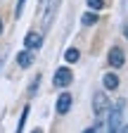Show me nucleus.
<instances>
[{"label": "nucleus", "instance_id": "nucleus-7", "mask_svg": "<svg viewBox=\"0 0 128 133\" xmlns=\"http://www.w3.org/2000/svg\"><path fill=\"white\" fill-rule=\"evenodd\" d=\"M33 62H36V52H33V50H26L24 48L22 52H17V64L22 66V69H29Z\"/></svg>", "mask_w": 128, "mask_h": 133}, {"label": "nucleus", "instance_id": "nucleus-16", "mask_svg": "<svg viewBox=\"0 0 128 133\" xmlns=\"http://www.w3.org/2000/svg\"><path fill=\"white\" fill-rule=\"evenodd\" d=\"M100 128H102V119H97V121H95V126H93V128H86L83 133H100Z\"/></svg>", "mask_w": 128, "mask_h": 133}, {"label": "nucleus", "instance_id": "nucleus-11", "mask_svg": "<svg viewBox=\"0 0 128 133\" xmlns=\"http://www.w3.org/2000/svg\"><path fill=\"white\" fill-rule=\"evenodd\" d=\"M64 59H67L69 64H76L78 59H81V52H78V50H76V48H69V50H67V52H64Z\"/></svg>", "mask_w": 128, "mask_h": 133}, {"label": "nucleus", "instance_id": "nucleus-8", "mask_svg": "<svg viewBox=\"0 0 128 133\" xmlns=\"http://www.w3.org/2000/svg\"><path fill=\"white\" fill-rule=\"evenodd\" d=\"M57 7H59V0H50V5H47V12H45V17H43V31H45V29H50L52 17H55Z\"/></svg>", "mask_w": 128, "mask_h": 133}, {"label": "nucleus", "instance_id": "nucleus-17", "mask_svg": "<svg viewBox=\"0 0 128 133\" xmlns=\"http://www.w3.org/2000/svg\"><path fill=\"white\" fill-rule=\"evenodd\" d=\"M123 38L128 41V24H123Z\"/></svg>", "mask_w": 128, "mask_h": 133}, {"label": "nucleus", "instance_id": "nucleus-14", "mask_svg": "<svg viewBox=\"0 0 128 133\" xmlns=\"http://www.w3.org/2000/svg\"><path fill=\"white\" fill-rule=\"evenodd\" d=\"M38 86H40V74H36V78L31 81V88H29V97H33V95H36Z\"/></svg>", "mask_w": 128, "mask_h": 133}, {"label": "nucleus", "instance_id": "nucleus-4", "mask_svg": "<svg viewBox=\"0 0 128 133\" xmlns=\"http://www.w3.org/2000/svg\"><path fill=\"white\" fill-rule=\"evenodd\" d=\"M40 45H43V33H40V31H29L26 36H24V48H26V50L38 52Z\"/></svg>", "mask_w": 128, "mask_h": 133}, {"label": "nucleus", "instance_id": "nucleus-2", "mask_svg": "<svg viewBox=\"0 0 128 133\" xmlns=\"http://www.w3.org/2000/svg\"><path fill=\"white\" fill-rule=\"evenodd\" d=\"M109 107H111V102H109L107 93H104V90H95V93H93V112H95V116L102 119L104 112H107Z\"/></svg>", "mask_w": 128, "mask_h": 133}, {"label": "nucleus", "instance_id": "nucleus-5", "mask_svg": "<svg viewBox=\"0 0 128 133\" xmlns=\"http://www.w3.org/2000/svg\"><path fill=\"white\" fill-rule=\"evenodd\" d=\"M107 59H109V66H111V69H121V66L126 64V55H123V50L119 45H114V48L109 50Z\"/></svg>", "mask_w": 128, "mask_h": 133}, {"label": "nucleus", "instance_id": "nucleus-20", "mask_svg": "<svg viewBox=\"0 0 128 133\" xmlns=\"http://www.w3.org/2000/svg\"><path fill=\"white\" fill-rule=\"evenodd\" d=\"M0 33H3V19H0Z\"/></svg>", "mask_w": 128, "mask_h": 133}, {"label": "nucleus", "instance_id": "nucleus-15", "mask_svg": "<svg viewBox=\"0 0 128 133\" xmlns=\"http://www.w3.org/2000/svg\"><path fill=\"white\" fill-rule=\"evenodd\" d=\"M24 5H26V0H17V7H14V17H22V12H24Z\"/></svg>", "mask_w": 128, "mask_h": 133}, {"label": "nucleus", "instance_id": "nucleus-18", "mask_svg": "<svg viewBox=\"0 0 128 133\" xmlns=\"http://www.w3.org/2000/svg\"><path fill=\"white\" fill-rule=\"evenodd\" d=\"M121 133H128V124H126V126H121Z\"/></svg>", "mask_w": 128, "mask_h": 133}, {"label": "nucleus", "instance_id": "nucleus-10", "mask_svg": "<svg viewBox=\"0 0 128 133\" xmlns=\"http://www.w3.org/2000/svg\"><path fill=\"white\" fill-rule=\"evenodd\" d=\"M100 22V14L97 12H83V17H81V26H86V29H90V26H95V24H97Z\"/></svg>", "mask_w": 128, "mask_h": 133}, {"label": "nucleus", "instance_id": "nucleus-6", "mask_svg": "<svg viewBox=\"0 0 128 133\" xmlns=\"http://www.w3.org/2000/svg\"><path fill=\"white\" fill-rule=\"evenodd\" d=\"M71 105H74L71 93H62V95L57 97V102H55V109H57V114H67V112L71 109Z\"/></svg>", "mask_w": 128, "mask_h": 133}, {"label": "nucleus", "instance_id": "nucleus-13", "mask_svg": "<svg viewBox=\"0 0 128 133\" xmlns=\"http://www.w3.org/2000/svg\"><path fill=\"white\" fill-rule=\"evenodd\" d=\"M88 3V7L93 10V12H100V10H104V0H86Z\"/></svg>", "mask_w": 128, "mask_h": 133}, {"label": "nucleus", "instance_id": "nucleus-3", "mask_svg": "<svg viewBox=\"0 0 128 133\" xmlns=\"http://www.w3.org/2000/svg\"><path fill=\"white\" fill-rule=\"evenodd\" d=\"M71 81H74V71L69 66H57L55 69V76H52V86L55 88H67Z\"/></svg>", "mask_w": 128, "mask_h": 133}, {"label": "nucleus", "instance_id": "nucleus-12", "mask_svg": "<svg viewBox=\"0 0 128 133\" xmlns=\"http://www.w3.org/2000/svg\"><path fill=\"white\" fill-rule=\"evenodd\" d=\"M29 112H31V107L26 105V107L22 109V116H19V124H17V131H14V133H22V131H24V124H26V119H29Z\"/></svg>", "mask_w": 128, "mask_h": 133}, {"label": "nucleus", "instance_id": "nucleus-19", "mask_svg": "<svg viewBox=\"0 0 128 133\" xmlns=\"http://www.w3.org/2000/svg\"><path fill=\"white\" fill-rule=\"evenodd\" d=\"M31 133H43V131H40V128H33V131H31Z\"/></svg>", "mask_w": 128, "mask_h": 133}, {"label": "nucleus", "instance_id": "nucleus-21", "mask_svg": "<svg viewBox=\"0 0 128 133\" xmlns=\"http://www.w3.org/2000/svg\"><path fill=\"white\" fill-rule=\"evenodd\" d=\"M0 69H3V57H0Z\"/></svg>", "mask_w": 128, "mask_h": 133}, {"label": "nucleus", "instance_id": "nucleus-9", "mask_svg": "<svg viewBox=\"0 0 128 133\" xmlns=\"http://www.w3.org/2000/svg\"><path fill=\"white\" fill-rule=\"evenodd\" d=\"M102 86H104L107 90H116V88H119V76L111 74V71H107V74L102 76Z\"/></svg>", "mask_w": 128, "mask_h": 133}, {"label": "nucleus", "instance_id": "nucleus-1", "mask_svg": "<svg viewBox=\"0 0 128 133\" xmlns=\"http://www.w3.org/2000/svg\"><path fill=\"white\" fill-rule=\"evenodd\" d=\"M109 121H107V133H121L123 126V109H126V100L121 97L114 107H109Z\"/></svg>", "mask_w": 128, "mask_h": 133}]
</instances>
